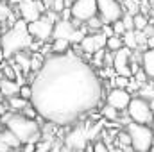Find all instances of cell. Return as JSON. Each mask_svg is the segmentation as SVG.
I'll list each match as a JSON object with an SVG mask.
<instances>
[{"mask_svg":"<svg viewBox=\"0 0 154 152\" xmlns=\"http://www.w3.org/2000/svg\"><path fill=\"white\" fill-rule=\"evenodd\" d=\"M31 106L47 123L70 127L93 113L104 99V81L97 70L74 52L50 54L31 81Z\"/></svg>","mask_w":154,"mask_h":152,"instance_id":"1","label":"cell"},{"mask_svg":"<svg viewBox=\"0 0 154 152\" xmlns=\"http://www.w3.org/2000/svg\"><path fill=\"white\" fill-rule=\"evenodd\" d=\"M32 43L34 39L31 38L27 31V22H23L22 18H16V22L0 36V52L4 54V59H11L18 52L31 50Z\"/></svg>","mask_w":154,"mask_h":152,"instance_id":"2","label":"cell"},{"mask_svg":"<svg viewBox=\"0 0 154 152\" xmlns=\"http://www.w3.org/2000/svg\"><path fill=\"white\" fill-rule=\"evenodd\" d=\"M0 123H4L5 129L11 131L22 145H29V143L36 145L41 138V127H39L38 122L31 120V118H27L20 113L7 111L0 118Z\"/></svg>","mask_w":154,"mask_h":152,"instance_id":"3","label":"cell"},{"mask_svg":"<svg viewBox=\"0 0 154 152\" xmlns=\"http://www.w3.org/2000/svg\"><path fill=\"white\" fill-rule=\"evenodd\" d=\"M124 131L131 138V149H133V152H149L151 147L154 145V131L149 125L129 122Z\"/></svg>","mask_w":154,"mask_h":152,"instance_id":"4","label":"cell"},{"mask_svg":"<svg viewBox=\"0 0 154 152\" xmlns=\"http://www.w3.org/2000/svg\"><path fill=\"white\" fill-rule=\"evenodd\" d=\"M125 113H127V116H129L131 122L142 123V125H151L152 116H154L151 102H147V100H143V99H140V97H136V95L131 99V102H129Z\"/></svg>","mask_w":154,"mask_h":152,"instance_id":"5","label":"cell"},{"mask_svg":"<svg viewBox=\"0 0 154 152\" xmlns=\"http://www.w3.org/2000/svg\"><path fill=\"white\" fill-rule=\"evenodd\" d=\"M27 31L31 34V38L39 43H48L52 39V31H54V22L47 16L41 14L38 20L27 23Z\"/></svg>","mask_w":154,"mask_h":152,"instance_id":"6","label":"cell"},{"mask_svg":"<svg viewBox=\"0 0 154 152\" xmlns=\"http://www.w3.org/2000/svg\"><path fill=\"white\" fill-rule=\"evenodd\" d=\"M70 14H72L74 25L81 27L84 22L97 16V0H77L70 7Z\"/></svg>","mask_w":154,"mask_h":152,"instance_id":"7","label":"cell"},{"mask_svg":"<svg viewBox=\"0 0 154 152\" xmlns=\"http://www.w3.org/2000/svg\"><path fill=\"white\" fill-rule=\"evenodd\" d=\"M97 14L102 23H113L124 16V7L118 0H97Z\"/></svg>","mask_w":154,"mask_h":152,"instance_id":"8","label":"cell"},{"mask_svg":"<svg viewBox=\"0 0 154 152\" xmlns=\"http://www.w3.org/2000/svg\"><path fill=\"white\" fill-rule=\"evenodd\" d=\"M18 4V16L23 20V22H27V23H31V22H34V20H38L41 14H45V11H47V5H45V2L41 0H18L16 2Z\"/></svg>","mask_w":154,"mask_h":152,"instance_id":"9","label":"cell"},{"mask_svg":"<svg viewBox=\"0 0 154 152\" xmlns=\"http://www.w3.org/2000/svg\"><path fill=\"white\" fill-rule=\"evenodd\" d=\"M88 131H86V125L82 127V125H74L72 129H70V132L65 136V141H63V145H65V149L66 150H75V152H81L84 150L86 147H88Z\"/></svg>","mask_w":154,"mask_h":152,"instance_id":"10","label":"cell"},{"mask_svg":"<svg viewBox=\"0 0 154 152\" xmlns=\"http://www.w3.org/2000/svg\"><path fill=\"white\" fill-rule=\"evenodd\" d=\"M131 99H133V95H131L127 90H124V88H111V90L106 93V104L111 106L116 111H120V113L127 109Z\"/></svg>","mask_w":154,"mask_h":152,"instance_id":"11","label":"cell"},{"mask_svg":"<svg viewBox=\"0 0 154 152\" xmlns=\"http://www.w3.org/2000/svg\"><path fill=\"white\" fill-rule=\"evenodd\" d=\"M131 50L122 47L120 50H116L113 54V70L116 75L122 77H133L131 74Z\"/></svg>","mask_w":154,"mask_h":152,"instance_id":"12","label":"cell"},{"mask_svg":"<svg viewBox=\"0 0 154 152\" xmlns=\"http://www.w3.org/2000/svg\"><path fill=\"white\" fill-rule=\"evenodd\" d=\"M75 25H74V22L72 20H57L56 23H54V31H52V39H66V41H70L72 39V34L75 32ZM72 45V43H70Z\"/></svg>","mask_w":154,"mask_h":152,"instance_id":"13","label":"cell"},{"mask_svg":"<svg viewBox=\"0 0 154 152\" xmlns=\"http://www.w3.org/2000/svg\"><path fill=\"white\" fill-rule=\"evenodd\" d=\"M11 63H13L23 75L31 74V52H29V50L18 52L16 56H13V57H11Z\"/></svg>","mask_w":154,"mask_h":152,"instance_id":"14","label":"cell"},{"mask_svg":"<svg viewBox=\"0 0 154 152\" xmlns=\"http://www.w3.org/2000/svg\"><path fill=\"white\" fill-rule=\"evenodd\" d=\"M142 68L145 75L154 81V48H145L142 52Z\"/></svg>","mask_w":154,"mask_h":152,"instance_id":"15","label":"cell"},{"mask_svg":"<svg viewBox=\"0 0 154 152\" xmlns=\"http://www.w3.org/2000/svg\"><path fill=\"white\" fill-rule=\"evenodd\" d=\"M0 91L4 95V99H9V97H14L20 93V84L16 81H11V79H5V77H0Z\"/></svg>","mask_w":154,"mask_h":152,"instance_id":"16","label":"cell"},{"mask_svg":"<svg viewBox=\"0 0 154 152\" xmlns=\"http://www.w3.org/2000/svg\"><path fill=\"white\" fill-rule=\"evenodd\" d=\"M5 104H7V109L11 111V113H22L31 102L29 100H25V99H22L20 95H14V97H9V99H5Z\"/></svg>","mask_w":154,"mask_h":152,"instance_id":"17","label":"cell"},{"mask_svg":"<svg viewBox=\"0 0 154 152\" xmlns=\"http://www.w3.org/2000/svg\"><path fill=\"white\" fill-rule=\"evenodd\" d=\"M70 41L66 39H52L50 41V54H66L70 50Z\"/></svg>","mask_w":154,"mask_h":152,"instance_id":"18","label":"cell"},{"mask_svg":"<svg viewBox=\"0 0 154 152\" xmlns=\"http://www.w3.org/2000/svg\"><path fill=\"white\" fill-rule=\"evenodd\" d=\"M151 23V20H149V16H147V13H136L134 16H133V29L134 31H143L147 25Z\"/></svg>","mask_w":154,"mask_h":152,"instance_id":"19","label":"cell"},{"mask_svg":"<svg viewBox=\"0 0 154 152\" xmlns=\"http://www.w3.org/2000/svg\"><path fill=\"white\" fill-rule=\"evenodd\" d=\"M120 38H122V43H124L125 48H129V50H138V41H136V32H134V31H125Z\"/></svg>","mask_w":154,"mask_h":152,"instance_id":"20","label":"cell"},{"mask_svg":"<svg viewBox=\"0 0 154 152\" xmlns=\"http://www.w3.org/2000/svg\"><path fill=\"white\" fill-rule=\"evenodd\" d=\"M0 140H2V141H4V143L9 147V149H18V147L22 145V143L18 141V138H16V136H14L11 131H7V129L0 132Z\"/></svg>","mask_w":154,"mask_h":152,"instance_id":"21","label":"cell"},{"mask_svg":"<svg viewBox=\"0 0 154 152\" xmlns=\"http://www.w3.org/2000/svg\"><path fill=\"white\" fill-rule=\"evenodd\" d=\"M79 48H81V52H84L86 56H91L93 52H95V43H93V34H86L82 41L79 43Z\"/></svg>","mask_w":154,"mask_h":152,"instance_id":"22","label":"cell"},{"mask_svg":"<svg viewBox=\"0 0 154 152\" xmlns=\"http://www.w3.org/2000/svg\"><path fill=\"white\" fill-rule=\"evenodd\" d=\"M102 25H104V23H102V20L99 18V14L93 16V18H90L88 22H84V27L88 29V34H95V32H99Z\"/></svg>","mask_w":154,"mask_h":152,"instance_id":"23","label":"cell"},{"mask_svg":"<svg viewBox=\"0 0 154 152\" xmlns=\"http://www.w3.org/2000/svg\"><path fill=\"white\" fill-rule=\"evenodd\" d=\"M122 47H124V43H122V38L120 36H115L113 34V36H109V38L106 39V50L108 52H113L115 54L116 50H120Z\"/></svg>","mask_w":154,"mask_h":152,"instance_id":"24","label":"cell"},{"mask_svg":"<svg viewBox=\"0 0 154 152\" xmlns=\"http://www.w3.org/2000/svg\"><path fill=\"white\" fill-rule=\"evenodd\" d=\"M100 113H102V116L106 118V122H118V120H120V118H118L120 111L113 109V108H111V106H108V104H104V108L100 109Z\"/></svg>","mask_w":154,"mask_h":152,"instance_id":"25","label":"cell"},{"mask_svg":"<svg viewBox=\"0 0 154 152\" xmlns=\"http://www.w3.org/2000/svg\"><path fill=\"white\" fill-rule=\"evenodd\" d=\"M104 54H106V48L93 52V54H91V63H90V65H91L93 68H95V66L102 68V66H104Z\"/></svg>","mask_w":154,"mask_h":152,"instance_id":"26","label":"cell"},{"mask_svg":"<svg viewBox=\"0 0 154 152\" xmlns=\"http://www.w3.org/2000/svg\"><path fill=\"white\" fill-rule=\"evenodd\" d=\"M116 147H120V149H127V147H131V138H129V134L125 132V131H120L118 134H116Z\"/></svg>","mask_w":154,"mask_h":152,"instance_id":"27","label":"cell"},{"mask_svg":"<svg viewBox=\"0 0 154 152\" xmlns=\"http://www.w3.org/2000/svg\"><path fill=\"white\" fill-rule=\"evenodd\" d=\"M106 36L99 31V32H95L93 34V43H95V52L97 50H102V48H106Z\"/></svg>","mask_w":154,"mask_h":152,"instance_id":"28","label":"cell"},{"mask_svg":"<svg viewBox=\"0 0 154 152\" xmlns=\"http://www.w3.org/2000/svg\"><path fill=\"white\" fill-rule=\"evenodd\" d=\"M22 99H25V100H29L31 102V97H32V88H31V84H22L20 86V93H18Z\"/></svg>","mask_w":154,"mask_h":152,"instance_id":"29","label":"cell"},{"mask_svg":"<svg viewBox=\"0 0 154 152\" xmlns=\"http://www.w3.org/2000/svg\"><path fill=\"white\" fill-rule=\"evenodd\" d=\"M108 150H109V147H108V143L104 140H97L91 145V152H108Z\"/></svg>","mask_w":154,"mask_h":152,"instance_id":"30","label":"cell"},{"mask_svg":"<svg viewBox=\"0 0 154 152\" xmlns=\"http://www.w3.org/2000/svg\"><path fill=\"white\" fill-rule=\"evenodd\" d=\"M111 29H113V34L115 36H122L124 32H125V25L122 23V20H116L111 23Z\"/></svg>","mask_w":154,"mask_h":152,"instance_id":"31","label":"cell"},{"mask_svg":"<svg viewBox=\"0 0 154 152\" xmlns=\"http://www.w3.org/2000/svg\"><path fill=\"white\" fill-rule=\"evenodd\" d=\"M120 20H122V23L125 25V31H134V29H133V14L124 13V16H122Z\"/></svg>","mask_w":154,"mask_h":152,"instance_id":"32","label":"cell"},{"mask_svg":"<svg viewBox=\"0 0 154 152\" xmlns=\"http://www.w3.org/2000/svg\"><path fill=\"white\" fill-rule=\"evenodd\" d=\"M20 114H23V116H27V118H31V120H36V118H38V113H36V109H34L31 104H29V106H27V108H25V109H23V111H22Z\"/></svg>","mask_w":154,"mask_h":152,"instance_id":"33","label":"cell"},{"mask_svg":"<svg viewBox=\"0 0 154 152\" xmlns=\"http://www.w3.org/2000/svg\"><path fill=\"white\" fill-rule=\"evenodd\" d=\"M142 32H143L147 38H152V36H154V25H152V23H149V25H147V27H145Z\"/></svg>","mask_w":154,"mask_h":152,"instance_id":"34","label":"cell"},{"mask_svg":"<svg viewBox=\"0 0 154 152\" xmlns=\"http://www.w3.org/2000/svg\"><path fill=\"white\" fill-rule=\"evenodd\" d=\"M7 111H9V109H7V104H5L4 100H0V116H4Z\"/></svg>","mask_w":154,"mask_h":152,"instance_id":"35","label":"cell"},{"mask_svg":"<svg viewBox=\"0 0 154 152\" xmlns=\"http://www.w3.org/2000/svg\"><path fill=\"white\" fill-rule=\"evenodd\" d=\"M61 149H63L61 145H56V143H54V145H52V149H50L48 152H61Z\"/></svg>","mask_w":154,"mask_h":152,"instance_id":"36","label":"cell"},{"mask_svg":"<svg viewBox=\"0 0 154 152\" xmlns=\"http://www.w3.org/2000/svg\"><path fill=\"white\" fill-rule=\"evenodd\" d=\"M108 152H124V149H120V147H109Z\"/></svg>","mask_w":154,"mask_h":152,"instance_id":"37","label":"cell"},{"mask_svg":"<svg viewBox=\"0 0 154 152\" xmlns=\"http://www.w3.org/2000/svg\"><path fill=\"white\" fill-rule=\"evenodd\" d=\"M74 2H77V0H65V5H66V7H72Z\"/></svg>","mask_w":154,"mask_h":152,"instance_id":"38","label":"cell"},{"mask_svg":"<svg viewBox=\"0 0 154 152\" xmlns=\"http://www.w3.org/2000/svg\"><path fill=\"white\" fill-rule=\"evenodd\" d=\"M149 127H151V129L154 131V116H152V122H151V125H149Z\"/></svg>","mask_w":154,"mask_h":152,"instance_id":"39","label":"cell"},{"mask_svg":"<svg viewBox=\"0 0 154 152\" xmlns=\"http://www.w3.org/2000/svg\"><path fill=\"white\" fill-rule=\"evenodd\" d=\"M2 32H4V29H2V22H0V36H2Z\"/></svg>","mask_w":154,"mask_h":152,"instance_id":"40","label":"cell"},{"mask_svg":"<svg viewBox=\"0 0 154 152\" xmlns=\"http://www.w3.org/2000/svg\"><path fill=\"white\" fill-rule=\"evenodd\" d=\"M0 100H4V95H2V91H0Z\"/></svg>","mask_w":154,"mask_h":152,"instance_id":"41","label":"cell"},{"mask_svg":"<svg viewBox=\"0 0 154 152\" xmlns=\"http://www.w3.org/2000/svg\"><path fill=\"white\" fill-rule=\"evenodd\" d=\"M149 152H154V145H152V147H151V150H149Z\"/></svg>","mask_w":154,"mask_h":152,"instance_id":"42","label":"cell"},{"mask_svg":"<svg viewBox=\"0 0 154 152\" xmlns=\"http://www.w3.org/2000/svg\"><path fill=\"white\" fill-rule=\"evenodd\" d=\"M151 23H152V25H154V18H152V20H151Z\"/></svg>","mask_w":154,"mask_h":152,"instance_id":"43","label":"cell"},{"mask_svg":"<svg viewBox=\"0 0 154 152\" xmlns=\"http://www.w3.org/2000/svg\"><path fill=\"white\" fill-rule=\"evenodd\" d=\"M39 2H41V0H39Z\"/></svg>","mask_w":154,"mask_h":152,"instance_id":"44","label":"cell"},{"mask_svg":"<svg viewBox=\"0 0 154 152\" xmlns=\"http://www.w3.org/2000/svg\"><path fill=\"white\" fill-rule=\"evenodd\" d=\"M0 118H2V116H0Z\"/></svg>","mask_w":154,"mask_h":152,"instance_id":"45","label":"cell"}]
</instances>
